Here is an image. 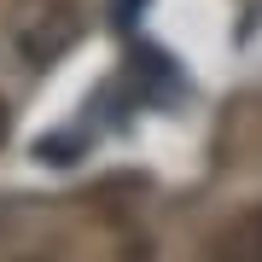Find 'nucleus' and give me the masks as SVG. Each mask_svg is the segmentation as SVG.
Listing matches in <instances>:
<instances>
[{"mask_svg": "<svg viewBox=\"0 0 262 262\" xmlns=\"http://www.w3.org/2000/svg\"><path fill=\"white\" fill-rule=\"evenodd\" d=\"M12 134V111H6V99H0V140Z\"/></svg>", "mask_w": 262, "mask_h": 262, "instance_id": "3", "label": "nucleus"}, {"mask_svg": "<svg viewBox=\"0 0 262 262\" xmlns=\"http://www.w3.org/2000/svg\"><path fill=\"white\" fill-rule=\"evenodd\" d=\"M82 0H18L6 18V35L29 64H58L76 41H82Z\"/></svg>", "mask_w": 262, "mask_h": 262, "instance_id": "1", "label": "nucleus"}, {"mask_svg": "<svg viewBox=\"0 0 262 262\" xmlns=\"http://www.w3.org/2000/svg\"><path fill=\"white\" fill-rule=\"evenodd\" d=\"M215 256H222V262H262V204L245 210V215H233V222L222 227Z\"/></svg>", "mask_w": 262, "mask_h": 262, "instance_id": "2", "label": "nucleus"}]
</instances>
